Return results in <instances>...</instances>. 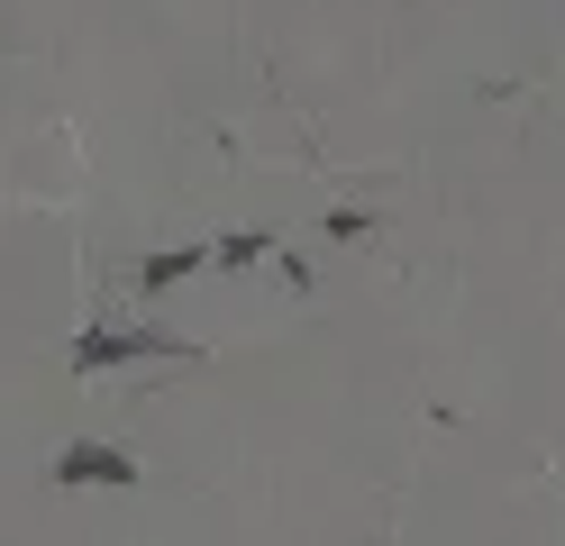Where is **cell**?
<instances>
[{
  "instance_id": "2",
  "label": "cell",
  "mask_w": 565,
  "mask_h": 546,
  "mask_svg": "<svg viewBox=\"0 0 565 546\" xmlns=\"http://www.w3.org/2000/svg\"><path fill=\"white\" fill-rule=\"evenodd\" d=\"M55 483H137V456H119V447H64Z\"/></svg>"
},
{
  "instance_id": "1",
  "label": "cell",
  "mask_w": 565,
  "mask_h": 546,
  "mask_svg": "<svg viewBox=\"0 0 565 546\" xmlns=\"http://www.w3.org/2000/svg\"><path fill=\"white\" fill-rule=\"evenodd\" d=\"M156 355H192V346L147 338V328H83V338H74V364H83V374H110V364H156Z\"/></svg>"
},
{
  "instance_id": "3",
  "label": "cell",
  "mask_w": 565,
  "mask_h": 546,
  "mask_svg": "<svg viewBox=\"0 0 565 546\" xmlns=\"http://www.w3.org/2000/svg\"><path fill=\"white\" fill-rule=\"evenodd\" d=\"M192 265H210V255H201V246H183V255H156V265H147V274H137V282H147V291H156V282H183Z\"/></svg>"
}]
</instances>
